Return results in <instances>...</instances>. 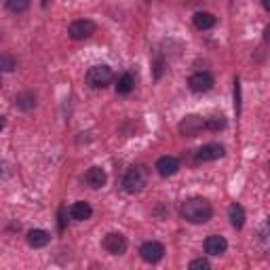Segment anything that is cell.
Listing matches in <instances>:
<instances>
[{
  "label": "cell",
  "instance_id": "1",
  "mask_svg": "<svg viewBox=\"0 0 270 270\" xmlns=\"http://www.w3.org/2000/svg\"><path fill=\"white\" fill-rule=\"evenodd\" d=\"M182 215L190 222V224H205V222H209L211 215H213V207H211L207 198L194 196V198H188L182 205Z\"/></svg>",
  "mask_w": 270,
  "mask_h": 270
},
{
  "label": "cell",
  "instance_id": "2",
  "mask_svg": "<svg viewBox=\"0 0 270 270\" xmlns=\"http://www.w3.org/2000/svg\"><path fill=\"white\" fill-rule=\"evenodd\" d=\"M146 184H148V167H144V165L131 167L123 180V186L127 192H142Z\"/></svg>",
  "mask_w": 270,
  "mask_h": 270
},
{
  "label": "cell",
  "instance_id": "3",
  "mask_svg": "<svg viewBox=\"0 0 270 270\" xmlns=\"http://www.w3.org/2000/svg\"><path fill=\"white\" fill-rule=\"evenodd\" d=\"M87 83L93 89H105L112 83V70L108 66H93L87 72Z\"/></svg>",
  "mask_w": 270,
  "mask_h": 270
},
{
  "label": "cell",
  "instance_id": "4",
  "mask_svg": "<svg viewBox=\"0 0 270 270\" xmlns=\"http://www.w3.org/2000/svg\"><path fill=\"white\" fill-rule=\"evenodd\" d=\"M68 34L72 40H85L89 38L91 34H95V23L91 19H78V21H72L68 28Z\"/></svg>",
  "mask_w": 270,
  "mask_h": 270
},
{
  "label": "cell",
  "instance_id": "5",
  "mask_svg": "<svg viewBox=\"0 0 270 270\" xmlns=\"http://www.w3.org/2000/svg\"><path fill=\"white\" fill-rule=\"evenodd\" d=\"M139 255H142V260L148 262V264H156L163 260V255H165V247L158 243V241H148L142 245V249H139Z\"/></svg>",
  "mask_w": 270,
  "mask_h": 270
},
{
  "label": "cell",
  "instance_id": "6",
  "mask_svg": "<svg viewBox=\"0 0 270 270\" xmlns=\"http://www.w3.org/2000/svg\"><path fill=\"white\" fill-rule=\"evenodd\" d=\"M103 249L112 253V255H123L127 251V239L123 237L121 232H110L105 234L103 239Z\"/></svg>",
  "mask_w": 270,
  "mask_h": 270
},
{
  "label": "cell",
  "instance_id": "7",
  "mask_svg": "<svg viewBox=\"0 0 270 270\" xmlns=\"http://www.w3.org/2000/svg\"><path fill=\"white\" fill-rule=\"evenodd\" d=\"M188 87H190L194 93H207L211 87H213V76L209 72H196L188 80Z\"/></svg>",
  "mask_w": 270,
  "mask_h": 270
},
{
  "label": "cell",
  "instance_id": "8",
  "mask_svg": "<svg viewBox=\"0 0 270 270\" xmlns=\"http://www.w3.org/2000/svg\"><path fill=\"white\" fill-rule=\"evenodd\" d=\"M201 129H205V121L201 116H186V119L180 123V133L182 135H188V137H194L201 133Z\"/></svg>",
  "mask_w": 270,
  "mask_h": 270
},
{
  "label": "cell",
  "instance_id": "9",
  "mask_svg": "<svg viewBox=\"0 0 270 270\" xmlns=\"http://www.w3.org/2000/svg\"><path fill=\"white\" fill-rule=\"evenodd\" d=\"M156 171H158V175H163V178H171V175H175L180 171V160L175 156H163L156 163Z\"/></svg>",
  "mask_w": 270,
  "mask_h": 270
},
{
  "label": "cell",
  "instance_id": "10",
  "mask_svg": "<svg viewBox=\"0 0 270 270\" xmlns=\"http://www.w3.org/2000/svg\"><path fill=\"white\" fill-rule=\"evenodd\" d=\"M228 249V243L224 237H220V234H211V237H207L205 241V251L209 255H222Z\"/></svg>",
  "mask_w": 270,
  "mask_h": 270
},
{
  "label": "cell",
  "instance_id": "11",
  "mask_svg": "<svg viewBox=\"0 0 270 270\" xmlns=\"http://www.w3.org/2000/svg\"><path fill=\"white\" fill-rule=\"evenodd\" d=\"M224 156V146L220 144H207L196 152V160H218Z\"/></svg>",
  "mask_w": 270,
  "mask_h": 270
},
{
  "label": "cell",
  "instance_id": "12",
  "mask_svg": "<svg viewBox=\"0 0 270 270\" xmlns=\"http://www.w3.org/2000/svg\"><path fill=\"white\" fill-rule=\"evenodd\" d=\"M49 241H51V234L46 230L34 228V230L28 232V245L34 249H40V247H44V245H49Z\"/></svg>",
  "mask_w": 270,
  "mask_h": 270
},
{
  "label": "cell",
  "instance_id": "13",
  "mask_svg": "<svg viewBox=\"0 0 270 270\" xmlns=\"http://www.w3.org/2000/svg\"><path fill=\"white\" fill-rule=\"evenodd\" d=\"M70 215H72V220H76V222H85L93 215V207L87 201H78V203H74L72 207H70Z\"/></svg>",
  "mask_w": 270,
  "mask_h": 270
},
{
  "label": "cell",
  "instance_id": "14",
  "mask_svg": "<svg viewBox=\"0 0 270 270\" xmlns=\"http://www.w3.org/2000/svg\"><path fill=\"white\" fill-rule=\"evenodd\" d=\"M85 180H87V184H89L91 188H101V186H105V180H108V175H105V171H103L101 167H91V169L87 171V175H85Z\"/></svg>",
  "mask_w": 270,
  "mask_h": 270
},
{
  "label": "cell",
  "instance_id": "15",
  "mask_svg": "<svg viewBox=\"0 0 270 270\" xmlns=\"http://www.w3.org/2000/svg\"><path fill=\"white\" fill-rule=\"evenodd\" d=\"M194 26L198 30H209V28H213L215 26V15L213 13H207V11H198V13H194Z\"/></svg>",
  "mask_w": 270,
  "mask_h": 270
},
{
  "label": "cell",
  "instance_id": "16",
  "mask_svg": "<svg viewBox=\"0 0 270 270\" xmlns=\"http://www.w3.org/2000/svg\"><path fill=\"white\" fill-rule=\"evenodd\" d=\"M228 218H230V224L237 228V230L245 226V209H243L241 205L232 203V205L228 207Z\"/></svg>",
  "mask_w": 270,
  "mask_h": 270
},
{
  "label": "cell",
  "instance_id": "17",
  "mask_svg": "<svg viewBox=\"0 0 270 270\" xmlns=\"http://www.w3.org/2000/svg\"><path fill=\"white\" fill-rule=\"evenodd\" d=\"M133 87H135V80H133V76L129 74V72L123 74V76L119 78V83H116V91H119L121 95H127V93H131Z\"/></svg>",
  "mask_w": 270,
  "mask_h": 270
},
{
  "label": "cell",
  "instance_id": "18",
  "mask_svg": "<svg viewBox=\"0 0 270 270\" xmlns=\"http://www.w3.org/2000/svg\"><path fill=\"white\" fill-rule=\"evenodd\" d=\"M15 103L19 105L21 110H30V108H34L36 105V95L34 93H21V95H17V99H15Z\"/></svg>",
  "mask_w": 270,
  "mask_h": 270
},
{
  "label": "cell",
  "instance_id": "19",
  "mask_svg": "<svg viewBox=\"0 0 270 270\" xmlns=\"http://www.w3.org/2000/svg\"><path fill=\"white\" fill-rule=\"evenodd\" d=\"M226 127V119L224 116H211V119L205 121V129H209V131H220V129Z\"/></svg>",
  "mask_w": 270,
  "mask_h": 270
},
{
  "label": "cell",
  "instance_id": "20",
  "mask_svg": "<svg viewBox=\"0 0 270 270\" xmlns=\"http://www.w3.org/2000/svg\"><path fill=\"white\" fill-rule=\"evenodd\" d=\"M30 7L28 0H9L7 3V9L9 11H13V13H19V11H26Z\"/></svg>",
  "mask_w": 270,
  "mask_h": 270
},
{
  "label": "cell",
  "instance_id": "21",
  "mask_svg": "<svg viewBox=\"0 0 270 270\" xmlns=\"http://www.w3.org/2000/svg\"><path fill=\"white\" fill-rule=\"evenodd\" d=\"M0 70L3 72H13L15 70V60L11 55H0Z\"/></svg>",
  "mask_w": 270,
  "mask_h": 270
},
{
  "label": "cell",
  "instance_id": "22",
  "mask_svg": "<svg viewBox=\"0 0 270 270\" xmlns=\"http://www.w3.org/2000/svg\"><path fill=\"white\" fill-rule=\"evenodd\" d=\"M188 270H211V264L205 260V257H196V260L190 262Z\"/></svg>",
  "mask_w": 270,
  "mask_h": 270
},
{
  "label": "cell",
  "instance_id": "23",
  "mask_svg": "<svg viewBox=\"0 0 270 270\" xmlns=\"http://www.w3.org/2000/svg\"><path fill=\"white\" fill-rule=\"evenodd\" d=\"M5 129V116H0V131Z\"/></svg>",
  "mask_w": 270,
  "mask_h": 270
}]
</instances>
